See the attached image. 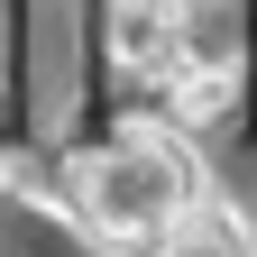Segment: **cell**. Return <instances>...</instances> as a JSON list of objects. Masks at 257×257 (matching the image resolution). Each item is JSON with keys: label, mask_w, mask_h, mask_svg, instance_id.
<instances>
[{"label": "cell", "mask_w": 257, "mask_h": 257, "mask_svg": "<svg viewBox=\"0 0 257 257\" xmlns=\"http://www.w3.org/2000/svg\"><path fill=\"white\" fill-rule=\"evenodd\" d=\"M193 202V147L166 128H128V138L83 175V220L101 239H156Z\"/></svg>", "instance_id": "cell-1"}, {"label": "cell", "mask_w": 257, "mask_h": 257, "mask_svg": "<svg viewBox=\"0 0 257 257\" xmlns=\"http://www.w3.org/2000/svg\"><path fill=\"white\" fill-rule=\"evenodd\" d=\"M156 257H257V248H248V220L230 202H202L193 193L166 230H156Z\"/></svg>", "instance_id": "cell-2"}, {"label": "cell", "mask_w": 257, "mask_h": 257, "mask_svg": "<svg viewBox=\"0 0 257 257\" xmlns=\"http://www.w3.org/2000/svg\"><path fill=\"white\" fill-rule=\"evenodd\" d=\"M248 248H257V230H248Z\"/></svg>", "instance_id": "cell-3"}]
</instances>
